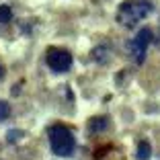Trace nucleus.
Returning a JSON list of instances; mask_svg holds the SVG:
<instances>
[{
    "mask_svg": "<svg viewBox=\"0 0 160 160\" xmlns=\"http://www.w3.org/2000/svg\"><path fill=\"white\" fill-rule=\"evenodd\" d=\"M2 76H4V70H2V68H0V80H2Z\"/></svg>",
    "mask_w": 160,
    "mask_h": 160,
    "instance_id": "1a4fd4ad",
    "label": "nucleus"
},
{
    "mask_svg": "<svg viewBox=\"0 0 160 160\" xmlns=\"http://www.w3.org/2000/svg\"><path fill=\"white\" fill-rule=\"evenodd\" d=\"M152 156V148L150 144H148L146 140H142L140 144H138V152H136V158L138 160H148Z\"/></svg>",
    "mask_w": 160,
    "mask_h": 160,
    "instance_id": "423d86ee",
    "label": "nucleus"
},
{
    "mask_svg": "<svg viewBox=\"0 0 160 160\" xmlns=\"http://www.w3.org/2000/svg\"><path fill=\"white\" fill-rule=\"evenodd\" d=\"M150 41H152V31L150 29H142L140 33L127 43V52H129V56L136 60V64H142V62H144L146 49H148V45H150Z\"/></svg>",
    "mask_w": 160,
    "mask_h": 160,
    "instance_id": "7ed1b4c3",
    "label": "nucleus"
},
{
    "mask_svg": "<svg viewBox=\"0 0 160 160\" xmlns=\"http://www.w3.org/2000/svg\"><path fill=\"white\" fill-rule=\"evenodd\" d=\"M109 127V119L107 117H92L88 121V129L90 132H103V129H107Z\"/></svg>",
    "mask_w": 160,
    "mask_h": 160,
    "instance_id": "39448f33",
    "label": "nucleus"
},
{
    "mask_svg": "<svg viewBox=\"0 0 160 160\" xmlns=\"http://www.w3.org/2000/svg\"><path fill=\"white\" fill-rule=\"evenodd\" d=\"M45 62L47 66L52 68L53 72H68L72 68V56L66 49H60V47H49L45 53Z\"/></svg>",
    "mask_w": 160,
    "mask_h": 160,
    "instance_id": "20e7f679",
    "label": "nucleus"
},
{
    "mask_svg": "<svg viewBox=\"0 0 160 160\" xmlns=\"http://www.w3.org/2000/svg\"><path fill=\"white\" fill-rule=\"evenodd\" d=\"M74 136L66 125H52L49 127V148L56 156H70L74 152Z\"/></svg>",
    "mask_w": 160,
    "mask_h": 160,
    "instance_id": "f03ea898",
    "label": "nucleus"
},
{
    "mask_svg": "<svg viewBox=\"0 0 160 160\" xmlns=\"http://www.w3.org/2000/svg\"><path fill=\"white\" fill-rule=\"evenodd\" d=\"M10 19H12V10H10V6L2 4L0 6V23H8Z\"/></svg>",
    "mask_w": 160,
    "mask_h": 160,
    "instance_id": "0eeeda50",
    "label": "nucleus"
},
{
    "mask_svg": "<svg viewBox=\"0 0 160 160\" xmlns=\"http://www.w3.org/2000/svg\"><path fill=\"white\" fill-rule=\"evenodd\" d=\"M10 117V105L6 101H0V121H6Z\"/></svg>",
    "mask_w": 160,
    "mask_h": 160,
    "instance_id": "6e6552de",
    "label": "nucleus"
},
{
    "mask_svg": "<svg viewBox=\"0 0 160 160\" xmlns=\"http://www.w3.org/2000/svg\"><path fill=\"white\" fill-rule=\"evenodd\" d=\"M150 10H152V4L148 0H127L119 6L117 21L123 27H136Z\"/></svg>",
    "mask_w": 160,
    "mask_h": 160,
    "instance_id": "f257e3e1",
    "label": "nucleus"
}]
</instances>
